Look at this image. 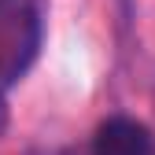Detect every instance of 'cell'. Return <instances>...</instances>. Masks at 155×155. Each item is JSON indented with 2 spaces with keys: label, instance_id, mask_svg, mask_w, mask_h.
Returning a JSON list of instances; mask_svg holds the SVG:
<instances>
[{
  "label": "cell",
  "instance_id": "1",
  "mask_svg": "<svg viewBox=\"0 0 155 155\" xmlns=\"http://www.w3.org/2000/svg\"><path fill=\"white\" fill-rule=\"evenodd\" d=\"M41 48V18L33 0H0V85H15Z\"/></svg>",
  "mask_w": 155,
  "mask_h": 155
},
{
  "label": "cell",
  "instance_id": "2",
  "mask_svg": "<svg viewBox=\"0 0 155 155\" xmlns=\"http://www.w3.org/2000/svg\"><path fill=\"white\" fill-rule=\"evenodd\" d=\"M92 155H151V129L129 114L100 122L92 137Z\"/></svg>",
  "mask_w": 155,
  "mask_h": 155
},
{
  "label": "cell",
  "instance_id": "3",
  "mask_svg": "<svg viewBox=\"0 0 155 155\" xmlns=\"http://www.w3.org/2000/svg\"><path fill=\"white\" fill-rule=\"evenodd\" d=\"M8 129V100H4V85H0V137Z\"/></svg>",
  "mask_w": 155,
  "mask_h": 155
}]
</instances>
